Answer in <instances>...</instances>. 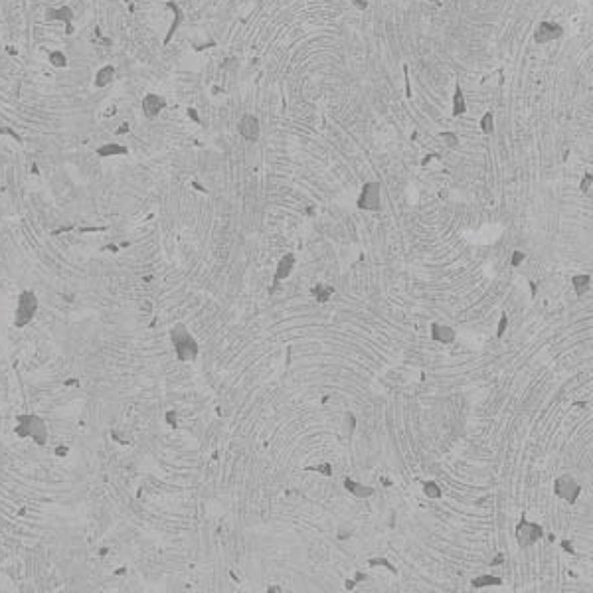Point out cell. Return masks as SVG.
<instances>
[{
  "mask_svg": "<svg viewBox=\"0 0 593 593\" xmlns=\"http://www.w3.org/2000/svg\"><path fill=\"white\" fill-rule=\"evenodd\" d=\"M172 340L176 344L178 356L182 360H192L196 356V342L190 338V334L184 330V326H176L172 330Z\"/></svg>",
  "mask_w": 593,
  "mask_h": 593,
  "instance_id": "6da1fadb",
  "label": "cell"
},
{
  "mask_svg": "<svg viewBox=\"0 0 593 593\" xmlns=\"http://www.w3.org/2000/svg\"><path fill=\"white\" fill-rule=\"evenodd\" d=\"M382 204V188L378 182H366L362 186L360 198H358V206L362 210H380Z\"/></svg>",
  "mask_w": 593,
  "mask_h": 593,
  "instance_id": "7a4b0ae2",
  "label": "cell"
},
{
  "mask_svg": "<svg viewBox=\"0 0 593 593\" xmlns=\"http://www.w3.org/2000/svg\"><path fill=\"white\" fill-rule=\"evenodd\" d=\"M164 107H166V99L164 95H159V93H146L140 101V109L146 119H157L160 111H164Z\"/></svg>",
  "mask_w": 593,
  "mask_h": 593,
  "instance_id": "3957f363",
  "label": "cell"
},
{
  "mask_svg": "<svg viewBox=\"0 0 593 593\" xmlns=\"http://www.w3.org/2000/svg\"><path fill=\"white\" fill-rule=\"evenodd\" d=\"M516 538L520 546H532L534 542H538L542 538V528L534 522H520L516 526Z\"/></svg>",
  "mask_w": 593,
  "mask_h": 593,
  "instance_id": "277c9868",
  "label": "cell"
},
{
  "mask_svg": "<svg viewBox=\"0 0 593 593\" xmlns=\"http://www.w3.org/2000/svg\"><path fill=\"white\" fill-rule=\"evenodd\" d=\"M554 488H556V495L558 497H562L564 501L568 502H573L577 499V495H579V484L571 479L570 475H564V477L556 479Z\"/></svg>",
  "mask_w": 593,
  "mask_h": 593,
  "instance_id": "5b68a950",
  "label": "cell"
},
{
  "mask_svg": "<svg viewBox=\"0 0 593 593\" xmlns=\"http://www.w3.org/2000/svg\"><path fill=\"white\" fill-rule=\"evenodd\" d=\"M564 34V28L556 22H540L538 28H536V34H534V40L538 44H548V42H554L558 38H562Z\"/></svg>",
  "mask_w": 593,
  "mask_h": 593,
  "instance_id": "8992f818",
  "label": "cell"
},
{
  "mask_svg": "<svg viewBox=\"0 0 593 593\" xmlns=\"http://www.w3.org/2000/svg\"><path fill=\"white\" fill-rule=\"evenodd\" d=\"M237 131L239 135L245 138V140H257L259 138V133H261V125H259V119L255 115H243L237 123Z\"/></svg>",
  "mask_w": 593,
  "mask_h": 593,
  "instance_id": "52a82bcc",
  "label": "cell"
},
{
  "mask_svg": "<svg viewBox=\"0 0 593 593\" xmlns=\"http://www.w3.org/2000/svg\"><path fill=\"white\" fill-rule=\"evenodd\" d=\"M46 18L47 20L62 22L64 26H68V24H73V20H75V12H73L71 6L64 4V6H60V8H46Z\"/></svg>",
  "mask_w": 593,
  "mask_h": 593,
  "instance_id": "ba28073f",
  "label": "cell"
},
{
  "mask_svg": "<svg viewBox=\"0 0 593 593\" xmlns=\"http://www.w3.org/2000/svg\"><path fill=\"white\" fill-rule=\"evenodd\" d=\"M113 79H115V66L107 64V66H103V68H99L97 71H95L93 85H95L97 89H103V87L111 85V83H113Z\"/></svg>",
  "mask_w": 593,
  "mask_h": 593,
  "instance_id": "9c48e42d",
  "label": "cell"
},
{
  "mask_svg": "<svg viewBox=\"0 0 593 593\" xmlns=\"http://www.w3.org/2000/svg\"><path fill=\"white\" fill-rule=\"evenodd\" d=\"M166 8H170V10L174 12V20H172L170 28H168V36H166L164 44H168V42L172 40V36L176 34V30H178V28H180V24L184 22V12H182V8H180L176 2H166Z\"/></svg>",
  "mask_w": 593,
  "mask_h": 593,
  "instance_id": "30bf717a",
  "label": "cell"
},
{
  "mask_svg": "<svg viewBox=\"0 0 593 593\" xmlns=\"http://www.w3.org/2000/svg\"><path fill=\"white\" fill-rule=\"evenodd\" d=\"M121 155H127V146H121L117 142H105L97 149V157H101V159H111V157H121Z\"/></svg>",
  "mask_w": 593,
  "mask_h": 593,
  "instance_id": "8fae6325",
  "label": "cell"
},
{
  "mask_svg": "<svg viewBox=\"0 0 593 593\" xmlns=\"http://www.w3.org/2000/svg\"><path fill=\"white\" fill-rule=\"evenodd\" d=\"M431 336H433L437 342H453L455 340V330L449 328V326H443V324H433L431 328Z\"/></svg>",
  "mask_w": 593,
  "mask_h": 593,
  "instance_id": "7c38bea8",
  "label": "cell"
},
{
  "mask_svg": "<svg viewBox=\"0 0 593 593\" xmlns=\"http://www.w3.org/2000/svg\"><path fill=\"white\" fill-rule=\"evenodd\" d=\"M293 265H295V255H293V253H287V255H285V257L281 259L279 267H277V273H275V281H281V279L289 277V273L293 271Z\"/></svg>",
  "mask_w": 593,
  "mask_h": 593,
  "instance_id": "4fadbf2b",
  "label": "cell"
},
{
  "mask_svg": "<svg viewBox=\"0 0 593 593\" xmlns=\"http://www.w3.org/2000/svg\"><path fill=\"white\" fill-rule=\"evenodd\" d=\"M47 64L56 69L66 68V66H68V56H66L62 50H52V52L47 54Z\"/></svg>",
  "mask_w": 593,
  "mask_h": 593,
  "instance_id": "5bb4252c",
  "label": "cell"
},
{
  "mask_svg": "<svg viewBox=\"0 0 593 593\" xmlns=\"http://www.w3.org/2000/svg\"><path fill=\"white\" fill-rule=\"evenodd\" d=\"M344 486H346V488H348V490H350L352 495H356V497H362V499H364V497H370V495L374 492V490H372L370 486H364V484H358V482H354L352 479H346V480H344Z\"/></svg>",
  "mask_w": 593,
  "mask_h": 593,
  "instance_id": "9a60e30c",
  "label": "cell"
},
{
  "mask_svg": "<svg viewBox=\"0 0 593 593\" xmlns=\"http://www.w3.org/2000/svg\"><path fill=\"white\" fill-rule=\"evenodd\" d=\"M571 283H573V289L577 295H585V291L589 289V275H575L571 279Z\"/></svg>",
  "mask_w": 593,
  "mask_h": 593,
  "instance_id": "2e32d148",
  "label": "cell"
},
{
  "mask_svg": "<svg viewBox=\"0 0 593 593\" xmlns=\"http://www.w3.org/2000/svg\"><path fill=\"white\" fill-rule=\"evenodd\" d=\"M465 109H467V105H465V97H463V91H461V87L457 85L455 97H453V113H455V115H461V113H465Z\"/></svg>",
  "mask_w": 593,
  "mask_h": 593,
  "instance_id": "e0dca14e",
  "label": "cell"
},
{
  "mask_svg": "<svg viewBox=\"0 0 593 593\" xmlns=\"http://www.w3.org/2000/svg\"><path fill=\"white\" fill-rule=\"evenodd\" d=\"M475 587H484V585H501V577H492V575H480L477 579H473Z\"/></svg>",
  "mask_w": 593,
  "mask_h": 593,
  "instance_id": "ac0fdd59",
  "label": "cell"
},
{
  "mask_svg": "<svg viewBox=\"0 0 593 593\" xmlns=\"http://www.w3.org/2000/svg\"><path fill=\"white\" fill-rule=\"evenodd\" d=\"M315 295H317V301L319 303H326L328 296L332 295V287H326V285H317L315 287Z\"/></svg>",
  "mask_w": 593,
  "mask_h": 593,
  "instance_id": "d6986e66",
  "label": "cell"
},
{
  "mask_svg": "<svg viewBox=\"0 0 593 593\" xmlns=\"http://www.w3.org/2000/svg\"><path fill=\"white\" fill-rule=\"evenodd\" d=\"M492 125H495V117H492V113H484V115H482V121H480L482 133L490 135V133H492Z\"/></svg>",
  "mask_w": 593,
  "mask_h": 593,
  "instance_id": "ffe728a7",
  "label": "cell"
},
{
  "mask_svg": "<svg viewBox=\"0 0 593 593\" xmlns=\"http://www.w3.org/2000/svg\"><path fill=\"white\" fill-rule=\"evenodd\" d=\"M425 495L429 499H439L441 497V490H439V486L435 482H425Z\"/></svg>",
  "mask_w": 593,
  "mask_h": 593,
  "instance_id": "44dd1931",
  "label": "cell"
},
{
  "mask_svg": "<svg viewBox=\"0 0 593 593\" xmlns=\"http://www.w3.org/2000/svg\"><path fill=\"white\" fill-rule=\"evenodd\" d=\"M0 135H10V137L14 138V140H18V142H22V137L12 129V127H0Z\"/></svg>",
  "mask_w": 593,
  "mask_h": 593,
  "instance_id": "7402d4cb",
  "label": "cell"
},
{
  "mask_svg": "<svg viewBox=\"0 0 593 593\" xmlns=\"http://www.w3.org/2000/svg\"><path fill=\"white\" fill-rule=\"evenodd\" d=\"M591 174H585V178L581 180V192L583 194H591Z\"/></svg>",
  "mask_w": 593,
  "mask_h": 593,
  "instance_id": "603a6c76",
  "label": "cell"
},
{
  "mask_svg": "<svg viewBox=\"0 0 593 593\" xmlns=\"http://www.w3.org/2000/svg\"><path fill=\"white\" fill-rule=\"evenodd\" d=\"M441 137H443V140H447L449 146H457V142H459V137L453 135V133H443Z\"/></svg>",
  "mask_w": 593,
  "mask_h": 593,
  "instance_id": "cb8c5ba5",
  "label": "cell"
},
{
  "mask_svg": "<svg viewBox=\"0 0 593 593\" xmlns=\"http://www.w3.org/2000/svg\"><path fill=\"white\" fill-rule=\"evenodd\" d=\"M188 117L192 119V121H196V123H200V117H198V113H196V109H188Z\"/></svg>",
  "mask_w": 593,
  "mask_h": 593,
  "instance_id": "d4e9b609",
  "label": "cell"
},
{
  "mask_svg": "<svg viewBox=\"0 0 593 593\" xmlns=\"http://www.w3.org/2000/svg\"><path fill=\"white\" fill-rule=\"evenodd\" d=\"M315 471H322L324 475H330V467L328 465H320V467H313Z\"/></svg>",
  "mask_w": 593,
  "mask_h": 593,
  "instance_id": "484cf974",
  "label": "cell"
},
{
  "mask_svg": "<svg viewBox=\"0 0 593 593\" xmlns=\"http://www.w3.org/2000/svg\"><path fill=\"white\" fill-rule=\"evenodd\" d=\"M522 257H524V255H522V253H520V251H516V255H514V259H512V265H518V263H520V259H522Z\"/></svg>",
  "mask_w": 593,
  "mask_h": 593,
  "instance_id": "4316f807",
  "label": "cell"
},
{
  "mask_svg": "<svg viewBox=\"0 0 593 593\" xmlns=\"http://www.w3.org/2000/svg\"><path fill=\"white\" fill-rule=\"evenodd\" d=\"M64 30H66V36H71L75 28H73V24H68V26H64Z\"/></svg>",
  "mask_w": 593,
  "mask_h": 593,
  "instance_id": "83f0119b",
  "label": "cell"
},
{
  "mask_svg": "<svg viewBox=\"0 0 593 593\" xmlns=\"http://www.w3.org/2000/svg\"><path fill=\"white\" fill-rule=\"evenodd\" d=\"M431 2H439V0H431Z\"/></svg>",
  "mask_w": 593,
  "mask_h": 593,
  "instance_id": "f1b7e54d",
  "label": "cell"
}]
</instances>
